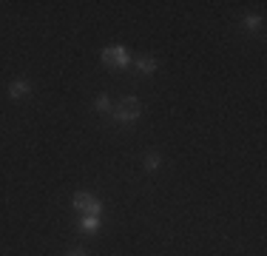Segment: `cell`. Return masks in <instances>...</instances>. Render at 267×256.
I'll list each match as a JSON object with an SVG mask.
<instances>
[{"label":"cell","mask_w":267,"mask_h":256,"mask_svg":"<svg viewBox=\"0 0 267 256\" xmlns=\"http://www.w3.org/2000/svg\"><path fill=\"white\" fill-rule=\"evenodd\" d=\"M91 205H94L91 194H74V208L77 211H91Z\"/></svg>","instance_id":"cell-4"},{"label":"cell","mask_w":267,"mask_h":256,"mask_svg":"<svg viewBox=\"0 0 267 256\" xmlns=\"http://www.w3.org/2000/svg\"><path fill=\"white\" fill-rule=\"evenodd\" d=\"M136 68H139L142 74H153V71H156V60H153V57H136Z\"/></svg>","instance_id":"cell-5"},{"label":"cell","mask_w":267,"mask_h":256,"mask_svg":"<svg viewBox=\"0 0 267 256\" xmlns=\"http://www.w3.org/2000/svg\"><path fill=\"white\" fill-rule=\"evenodd\" d=\"M29 91H32L29 80H15V83L9 85V97H12V100H23V97H29Z\"/></svg>","instance_id":"cell-3"},{"label":"cell","mask_w":267,"mask_h":256,"mask_svg":"<svg viewBox=\"0 0 267 256\" xmlns=\"http://www.w3.org/2000/svg\"><path fill=\"white\" fill-rule=\"evenodd\" d=\"M114 114H117L119 122H134V119H139V114H142V105H139L136 97H122Z\"/></svg>","instance_id":"cell-1"},{"label":"cell","mask_w":267,"mask_h":256,"mask_svg":"<svg viewBox=\"0 0 267 256\" xmlns=\"http://www.w3.org/2000/svg\"><path fill=\"white\" fill-rule=\"evenodd\" d=\"M68 256H88V254H85L83 248H74V251H68Z\"/></svg>","instance_id":"cell-10"},{"label":"cell","mask_w":267,"mask_h":256,"mask_svg":"<svg viewBox=\"0 0 267 256\" xmlns=\"http://www.w3.org/2000/svg\"><path fill=\"white\" fill-rule=\"evenodd\" d=\"M102 63L105 66H131V54L122 49V46H108V49H102Z\"/></svg>","instance_id":"cell-2"},{"label":"cell","mask_w":267,"mask_h":256,"mask_svg":"<svg viewBox=\"0 0 267 256\" xmlns=\"http://www.w3.org/2000/svg\"><path fill=\"white\" fill-rule=\"evenodd\" d=\"M94 105H97V111H111V100H108V94H100Z\"/></svg>","instance_id":"cell-8"},{"label":"cell","mask_w":267,"mask_h":256,"mask_svg":"<svg viewBox=\"0 0 267 256\" xmlns=\"http://www.w3.org/2000/svg\"><path fill=\"white\" fill-rule=\"evenodd\" d=\"M245 26H248V32H259V26H262V15H248L245 17Z\"/></svg>","instance_id":"cell-7"},{"label":"cell","mask_w":267,"mask_h":256,"mask_svg":"<svg viewBox=\"0 0 267 256\" xmlns=\"http://www.w3.org/2000/svg\"><path fill=\"white\" fill-rule=\"evenodd\" d=\"M159 165H162V157L159 154H148L145 157V171H156Z\"/></svg>","instance_id":"cell-6"},{"label":"cell","mask_w":267,"mask_h":256,"mask_svg":"<svg viewBox=\"0 0 267 256\" xmlns=\"http://www.w3.org/2000/svg\"><path fill=\"white\" fill-rule=\"evenodd\" d=\"M83 228H85V231H97V228H100V219L88 214V217H85V219H83Z\"/></svg>","instance_id":"cell-9"}]
</instances>
